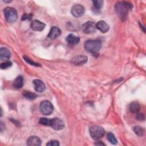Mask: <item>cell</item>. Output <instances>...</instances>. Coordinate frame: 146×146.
Wrapping results in <instances>:
<instances>
[{
  "label": "cell",
  "mask_w": 146,
  "mask_h": 146,
  "mask_svg": "<svg viewBox=\"0 0 146 146\" xmlns=\"http://www.w3.org/2000/svg\"><path fill=\"white\" fill-rule=\"evenodd\" d=\"M107 139L112 144H116L117 143V140L116 139V138L115 137V135L111 133V132H110L107 134Z\"/></svg>",
  "instance_id": "cell-20"
},
{
  "label": "cell",
  "mask_w": 146,
  "mask_h": 146,
  "mask_svg": "<svg viewBox=\"0 0 146 146\" xmlns=\"http://www.w3.org/2000/svg\"><path fill=\"white\" fill-rule=\"evenodd\" d=\"M98 143H95V144L96 145H104L105 144H104V143H102V142H100V141H98Z\"/></svg>",
  "instance_id": "cell-31"
},
{
  "label": "cell",
  "mask_w": 146,
  "mask_h": 146,
  "mask_svg": "<svg viewBox=\"0 0 146 146\" xmlns=\"http://www.w3.org/2000/svg\"><path fill=\"white\" fill-rule=\"evenodd\" d=\"M35 90L38 92H42L45 90L46 87L42 81L39 79H35L33 82Z\"/></svg>",
  "instance_id": "cell-11"
},
{
  "label": "cell",
  "mask_w": 146,
  "mask_h": 146,
  "mask_svg": "<svg viewBox=\"0 0 146 146\" xmlns=\"http://www.w3.org/2000/svg\"><path fill=\"white\" fill-rule=\"evenodd\" d=\"M30 27L34 31H40L43 30L45 27V24L38 20H34L32 21Z\"/></svg>",
  "instance_id": "cell-10"
},
{
  "label": "cell",
  "mask_w": 146,
  "mask_h": 146,
  "mask_svg": "<svg viewBox=\"0 0 146 146\" xmlns=\"http://www.w3.org/2000/svg\"><path fill=\"white\" fill-rule=\"evenodd\" d=\"M136 119L139 121H143L144 120V115L143 113H137L136 115Z\"/></svg>",
  "instance_id": "cell-28"
},
{
  "label": "cell",
  "mask_w": 146,
  "mask_h": 146,
  "mask_svg": "<svg viewBox=\"0 0 146 146\" xmlns=\"http://www.w3.org/2000/svg\"><path fill=\"white\" fill-rule=\"evenodd\" d=\"M96 28L100 32L105 33L109 30L110 27L108 24L104 21H99L96 24Z\"/></svg>",
  "instance_id": "cell-14"
},
{
  "label": "cell",
  "mask_w": 146,
  "mask_h": 146,
  "mask_svg": "<svg viewBox=\"0 0 146 146\" xmlns=\"http://www.w3.org/2000/svg\"><path fill=\"white\" fill-rule=\"evenodd\" d=\"M23 85V78L22 76H18L13 82V86L16 88H21Z\"/></svg>",
  "instance_id": "cell-18"
},
{
  "label": "cell",
  "mask_w": 146,
  "mask_h": 146,
  "mask_svg": "<svg viewBox=\"0 0 146 146\" xmlns=\"http://www.w3.org/2000/svg\"><path fill=\"white\" fill-rule=\"evenodd\" d=\"M71 12L74 17L76 18H79L84 15L85 9L82 5L80 4H76L71 7Z\"/></svg>",
  "instance_id": "cell-7"
},
{
  "label": "cell",
  "mask_w": 146,
  "mask_h": 146,
  "mask_svg": "<svg viewBox=\"0 0 146 146\" xmlns=\"http://www.w3.org/2000/svg\"><path fill=\"white\" fill-rule=\"evenodd\" d=\"M23 59L24 60L27 62L29 64H31V65H33V66H36V67H39L40 66V64L38 63H36V62H34V61L31 60L30 59H29L28 57L26 56H23Z\"/></svg>",
  "instance_id": "cell-24"
},
{
  "label": "cell",
  "mask_w": 146,
  "mask_h": 146,
  "mask_svg": "<svg viewBox=\"0 0 146 146\" xmlns=\"http://www.w3.org/2000/svg\"><path fill=\"white\" fill-rule=\"evenodd\" d=\"M87 62V57L83 55H78L74 57L71 60V63L74 65L79 66L86 63Z\"/></svg>",
  "instance_id": "cell-9"
},
{
  "label": "cell",
  "mask_w": 146,
  "mask_h": 146,
  "mask_svg": "<svg viewBox=\"0 0 146 146\" xmlns=\"http://www.w3.org/2000/svg\"><path fill=\"white\" fill-rule=\"evenodd\" d=\"M11 54L10 50L6 47H1L0 48V58L2 60L7 61L11 57Z\"/></svg>",
  "instance_id": "cell-15"
},
{
  "label": "cell",
  "mask_w": 146,
  "mask_h": 146,
  "mask_svg": "<svg viewBox=\"0 0 146 146\" xmlns=\"http://www.w3.org/2000/svg\"><path fill=\"white\" fill-rule=\"evenodd\" d=\"M50 127L55 130L60 131L64 128V123L63 120L59 118H52L50 120Z\"/></svg>",
  "instance_id": "cell-8"
},
{
  "label": "cell",
  "mask_w": 146,
  "mask_h": 146,
  "mask_svg": "<svg viewBox=\"0 0 146 146\" xmlns=\"http://www.w3.org/2000/svg\"><path fill=\"white\" fill-rule=\"evenodd\" d=\"M12 66V63L10 61H5V62L2 63L1 64L0 67L1 69L3 70V69H6L10 67H11Z\"/></svg>",
  "instance_id": "cell-25"
},
{
  "label": "cell",
  "mask_w": 146,
  "mask_h": 146,
  "mask_svg": "<svg viewBox=\"0 0 146 146\" xmlns=\"http://www.w3.org/2000/svg\"><path fill=\"white\" fill-rule=\"evenodd\" d=\"M23 96L25 98L29 100H33L36 98V95L34 92H31L29 91H26L23 93Z\"/></svg>",
  "instance_id": "cell-21"
},
{
  "label": "cell",
  "mask_w": 146,
  "mask_h": 146,
  "mask_svg": "<svg viewBox=\"0 0 146 146\" xmlns=\"http://www.w3.org/2000/svg\"><path fill=\"white\" fill-rule=\"evenodd\" d=\"M132 8V5L127 2H117L115 5V10L123 21L126 19L128 10Z\"/></svg>",
  "instance_id": "cell-1"
},
{
  "label": "cell",
  "mask_w": 146,
  "mask_h": 146,
  "mask_svg": "<svg viewBox=\"0 0 146 146\" xmlns=\"http://www.w3.org/2000/svg\"><path fill=\"white\" fill-rule=\"evenodd\" d=\"M82 30L84 34H91L96 31V24L91 21H88L82 26Z\"/></svg>",
  "instance_id": "cell-6"
},
{
  "label": "cell",
  "mask_w": 146,
  "mask_h": 146,
  "mask_svg": "<svg viewBox=\"0 0 146 146\" xmlns=\"http://www.w3.org/2000/svg\"><path fill=\"white\" fill-rule=\"evenodd\" d=\"M5 19L9 23H14L18 18L17 11L14 8L11 7H6L3 10Z\"/></svg>",
  "instance_id": "cell-3"
},
{
  "label": "cell",
  "mask_w": 146,
  "mask_h": 146,
  "mask_svg": "<svg viewBox=\"0 0 146 146\" xmlns=\"http://www.w3.org/2000/svg\"><path fill=\"white\" fill-rule=\"evenodd\" d=\"M90 133L91 137L95 140H99L104 135L103 128L99 125H93L90 128Z\"/></svg>",
  "instance_id": "cell-4"
},
{
  "label": "cell",
  "mask_w": 146,
  "mask_h": 146,
  "mask_svg": "<svg viewBox=\"0 0 146 146\" xmlns=\"http://www.w3.org/2000/svg\"><path fill=\"white\" fill-rule=\"evenodd\" d=\"M5 128V125L3 124V122L1 121L0 122V129H1V132H2Z\"/></svg>",
  "instance_id": "cell-29"
},
{
  "label": "cell",
  "mask_w": 146,
  "mask_h": 146,
  "mask_svg": "<svg viewBox=\"0 0 146 146\" xmlns=\"http://www.w3.org/2000/svg\"><path fill=\"white\" fill-rule=\"evenodd\" d=\"M46 145L47 146H58V145H59V143L56 140H50L46 144Z\"/></svg>",
  "instance_id": "cell-26"
},
{
  "label": "cell",
  "mask_w": 146,
  "mask_h": 146,
  "mask_svg": "<svg viewBox=\"0 0 146 146\" xmlns=\"http://www.w3.org/2000/svg\"><path fill=\"white\" fill-rule=\"evenodd\" d=\"M129 110L131 112L137 113L140 110V106L137 102H131L129 105Z\"/></svg>",
  "instance_id": "cell-17"
},
{
  "label": "cell",
  "mask_w": 146,
  "mask_h": 146,
  "mask_svg": "<svg viewBox=\"0 0 146 146\" xmlns=\"http://www.w3.org/2000/svg\"><path fill=\"white\" fill-rule=\"evenodd\" d=\"M50 120L51 119H48L46 117H41L39 120V123L43 125L50 126Z\"/></svg>",
  "instance_id": "cell-23"
},
{
  "label": "cell",
  "mask_w": 146,
  "mask_h": 146,
  "mask_svg": "<svg viewBox=\"0 0 146 146\" xmlns=\"http://www.w3.org/2000/svg\"><path fill=\"white\" fill-rule=\"evenodd\" d=\"M11 120L14 124H17V125H18V124H19V121H17V120H14V119H11Z\"/></svg>",
  "instance_id": "cell-30"
},
{
  "label": "cell",
  "mask_w": 146,
  "mask_h": 146,
  "mask_svg": "<svg viewBox=\"0 0 146 146\" xmlns=\"http://www.w3.org/2000/svg\"><path fill=\"white\" fill-rule=\"evenodd\" d=\"M86 50L93 54H96L102 47V42L99 40H88L84 42Z\"/></svg>",
  "instance_id": "cell-2"
},
{
  "label": "cell",
  "mask_w": 146,
  "mask_h": 146,
  "mask_svg": "<svg viewBox=\"0 0 146 146\" xmlns=\"http://www.w3.org/2000/svg\"><path fill=\"white\" fill-rule=\"evenodd\" d=\"M41 143V140L35 136H30L27 140V145L29 146H39Z\"/></svg>",
  "instance_id": "cell-12"
},
{
  "label": "cell",
  "mask_w": 146,
  "mask_h": 146,
  "mask_svg": "<svg viewBox=\"0 0 146 146\" xmlns=\"http://www.w3.org/2000/svg\"><path fill=\"white\" fill-rule=\"evenodd\" d=\"M39 109L42 114L48 115L52 112L54 107L50 102L48 100H43L40 104Z\"/></svg>",
  "instance_id": "cell-5"
},
{
  "label": "cell",
  "mask_w": 146,
  "mask_h": 146,
  "mask_svg": "<svg viewBox=\"0 0 146 146\" xmlns=\"http://www.w3.org/2000/svg\"><path fill=\"white\" fill-rule=\"evenodd\" d=\"M66 40L69 44L75 45L80 42V38L73 34H70L66 37Z\"/></svg>",
  "instance_id": "cell-16"
},
{
  "label": "cell",
  "mask_w": 146,
  "mask_h": 146,
  "mask_svg": "<svg viewBox=\"0 0 146 146\" xmlns=\"http://www.w3.org/2000/svg\"><path fill=\"white\" fill-rule=\"evenodd\" d=\"M33 15L31 14H24L22 17V20L25 21V20H30Z\"/></svg>",
  "instance_id": "cell-27"
},
{
  "label": "cell",
  "mask_w": 146,
  "mask_h": 146,
  "mask_svg": "<svg viewBox=\"0 0 146 146\" xmlns=\"http://www.w3.org/2000/svg\"><path fill=\"white\" fill-rule=\"evenodd\" d=\"M61 34V30L59 28L56 26H52L48 34V37L50 39H54L57 38Z\"/></svg>",
  "instance_id": "cell-13"
},
{
  "label": "cell",
  "mask_w": 146,
  "mask_h": 146,
  "mask_svg": "<svg viewBox=\"0 0 146 146\" xmlns=\"http://www.w3.org/2000/svg\"><path fill=\"white\" fill-rule=\"evenodd\" d=\"M133 131L135 132V133L139 136H143L144 132L143 128L140 126H135L133 127Z\"/></svg>",
  "instance_id": "cell-22"
},
{
  "label": "cell",
  "mask_w": 146,
  "mask_h": 146,
  "mask_svg": "<svg viewBox=\"0 0 146 146\" xmlns=\"http://www.w3.org/2000/svg\"><path fill=\"white\" fill-rule=\"evenodd\" d=\"M92 2L94 5V9L95 10H99L100 9H102L103 5V1L102 0L94 1Z\"/></svg>",
  "instance_id": "cell-19"
}]
</instances>
